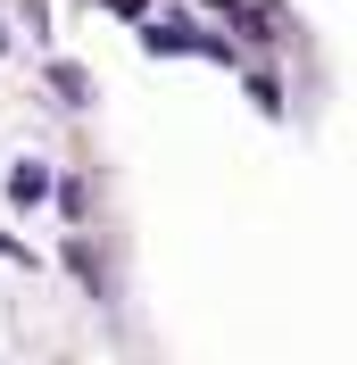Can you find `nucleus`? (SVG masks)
<instances>
[{"instance_id": "3", "label": "nucleus", "mask_w": 357, "mask_h": 365, "mask_svg": "<svg viewBox=\"0 0 357 365\" xmlns=\"http://www.w3.org/2000/svg\"><path fill=\"white\" fill-rule=\"evenodd\" d=\"M249 100H258V108L274 116V108H283V83H274V75H249Z\"/></svg>"}, {"instance_id": "6", "label": "nucleus", "mask_w": 357, "mask_h": 365, "mask_svg": "<svg viewBox=\"0 0 357 365\" xmlns=\"http://www.w3.org/2000/svg\"><path fill=\"white\" fill-rule=\"evenodd\" d=\"M0 42H9V25H0Z\"/></svg>"}, {"instance_id": "1", "label": "nucleus", "mask_w": 357, "mask_h": 365, "mask_svg": "<svg viewBox=\"0 0 357 365\" xmlns=\"http://www.w3.org/2000/svg\"><path fill=\"white\" fill-rule=\"evenodd\" d=\"M150 50H166V58H175V50H208V58H233V50H224L216 34H200V25H150Z\"/></svg>"}, {"instance_id": "5", "label": "nucleus", "mask_w": 357, "mask_h": 365, "mask_svg": "<svg viewBox=\"0 0 357 365\" xmlns=\"http://www.w3.org/2000/svg\"><path fill=\"white\" fill-rule=\"evenodd\" d=\"M216 9H249V0H216Z\"/></svg>"}, {"instance_id": "2", "label": "nucleus", "mask_w": 357, "mask_h": 365, "mask_svg": "<svg viewBox=\"0 0 357 365\" xmlns=\"http://www.w3.org/2000/svg\"><path fill=\"white\" fill-rule=\"evenodd\" d=\"M50 83L67 91V108H84V100H91V75H84V67H67V58H59V67H50Z\"/></svg>"}, {"instance_id": "4", "label": "nucleus", "mask_w": 357, "mask_h": 365, "mask_svg": "<svg viewBox=\"0 0 357 365\" xmlns=\"http://www.w3.org/2000/svg\"><path fill=\"white\" fill-rule=\"evenodd\" d=\"M109 9H116V17H141V9H150V0H109Z\"/></svg>"}]
</instances>
